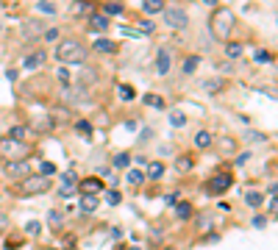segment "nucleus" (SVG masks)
<instances>
[{"instance_id": "nucleus-1", "label": "nucleus", "mask_w": 278, "mask_h": 250, "mask_svg": "<svg viewBox=\"0 0 278 250\" xmlns=\"http://www.w3.org/2000/svg\"><path fill=\"white\" fill-rule=\"evenodd\" d=\"M234 11L231 9H214L211 11V20H208V31H211V36L214 39H220V42H228V36H231V31H234Z\"/></svg>"}, {"instance_id": "nucleus-2", "label": "nucleus", "mask_w": 278, "mask_h": 250, "mask_svg": "<svg viewBox=\"0 0 278 250\" xmlns=\"http://www.w3.org/2000/svg\"><path fill=\"white\" fill-rule=\"evenodd\" d=\"M31 150H34V147L28 145V142H17V139H9V136L0 139V159H3L6 164L25 161L28 156H31Z\"/></svg>"}, {"instance_id": "nucleus-3", "label": "nucleus", "mask_w": 278, "mask_h": 250, "mask_svg": "<svg viewBox=\"0 0 278 250\" xmlns=\"http://www.w3.org/2000/svg\"><path fill=\"white\" fill-rule=\"evenodd\" d=\"M56 56H59L61 64H84V61H87V47H84L78 39H64V42L56 47Z\"/></svg>"}, {"instance_id": "nucleus-4", "label": "nucleus", "mask_w": 278, "mask_h": 250, "mask_svg": "<svg viewBox=\"0 0 278 250\" xmlns=\"http://www.w3.org/2000/svg\"><path fill=\"white\" fill-rule=\"evenodd\" d=\"M53 186L50 178H45V175H25L23 183L17 186V192L23 198H34V195H45V192Z\"/></svg>"}, {"instance_id": "nucleus-5", "label": "nucleus", "mask_w": 278, "mask_h": 250, "mask_svg": "<svg viewBox=\"0 0 278 250\" xmlns=\"http://www.w3.org/2000/svg\"><path fill=\"white\" fill-rule=\"evenodd\" d=\"M164 23L170 28H178V31H184V28L189 25V17H186V11L178 9V6H164Z\"/></svg>"}, {"instance_id": "nucleus-6", "label": "nucleus", "mask_w": 278, "mask_h": 250, "mask_svg": "<svg viewBox=\"0 0 278 250\" xmlns=\"http://www.w3.org/2000/svg\"><path fill=\"white\" fill-rule=\"evenodd\" d=\"M231 183H234L231 173H217V175H211V178H208L206 192H208V195H223V192H226Z\"/></svg>"}, {"instance_id": "nucleus-7", "label": "nucleus", "mask_w": 278, "mask_h": 250, "mask_svg": "<svg viewBox=\"0 0 278 250\" xmlns=\"http://www.w3.org/2000/svg\"><path fill=\"white\" fill-rule=\"evenodd\" d=\"M45 61H47V53L45 50L28 53L25 59H23V69H39V67H45Z\"/></svg>"}, {"instance_id": "nucleus-8", "label": "nucleus", "mask_w": 278, "mask_h": 250, "mask_svg": "<svg viewBox=\"0 0 278 250\" xmlns=\"http://www.w3.org/2000/svg\"><path fill=\"white\" fill-rule=\"evenodd\" d=\"M61 189H59V195L61 198H67V195H72V192L78 189V178H75V173H64L61 175Z\"/></svg>"}, {"instance_id": "nucleus-9", "label": "nucleus", "mask_w": 278, "mask_h": 250, "mask_svg": "<svg viewBox=\"0 0 278 250\" xmlns=\"http://www.w3.org/2000/svg\"><path fill=\"white\" fill-rule=\"evenodd\" d=\"M6 175H11V178H25V175H28V161H11V164H6Z\"/></svg>"}, {"instance_id": "nucleus-10", "label": "nucleus", "mask_w": 278, "mask_h": 250, "mask_svg": "<svg viewBox=\"0 0 278 250\" xmlns=\"http://www.w3.org/2000/svg\"><path fill=\"white\" fill-rule=\"evenodd\" d=\"M156 72L159 75H167V72H170V50H167V47H162L159 56H156Z\"/></svg>"}, {"instance_id": "nucleus-11", "label": "nucleus", "mask_w": 278, "mask_h": 250, "mask_svg": "<svg viewBox=\"0 0 278 250\" xmlns=\"http://www.w3.org/2000/svg\"><path fill=\"white\" fill-rule=\"evenodd\" d=\"M39 34H45V28L39 25L36 20H28L25 25H23V36H25V39H36Z\"/></svg>"}, {"instance_id": "nucleus-12", "label": "nucleus", "mask_w": 278, "mask_h": 250, "mask_svg": "<svg viewBox=\"0 0 278 250\" xmlns=\"http://www.w3.org/2000/svg\"><path fill=\"white\" fill-rule=\"evenodd\" d=\"M223 87H226L223 78H208V81H203V92H208V95H217Z\"/></svg>"}, {"instance_id": "nucleus-13", "label": "nucleus", "mask_w": 278, "mask_h": 250, "mask_svg": "<svg viewBox=\"0 0 278 250\" xmlns=\"http://www.w3.org/2000/svg\"><path fill=\"white\" fill-rule=\"evenodd\" d=\"M89 28L92 31H106L109 28V17H103V14H89Z\"/></svg>"}, {"instance_id": "nucleus-14", "label": "nucleus", "mask_w": 278, "mask_h": 250, "mask_svg": "<svg viewBox=\"0 0 278 250\" xmlns=\"http://www.w3.org/2000/svg\"><path fill=\"white\" fill-rule=\"evenodd\" d=\"M78 186H81L84 195H95V192L100 189V181H97V178H87V181H78Z\"/></svg>"}, {"instance_id": "nucleus-15", "label": "nucleus", "mask_w": 278, "mask_h": 250, "mask_svg": "<svg viewBox=\"0 0 278 250\" xmlns=\"http://www.w3.org/2000/svg\"><path fill=\"white\" fill-rule=\"evenodd\" d=\"M95 208H97V198H95V195H84V198H81V211H84V214L95 211Z\"/></svg>"}, {"instance_id": "nucleus-16", "label": "nucleus", "mask_w": 278, "mask_h": 250, "mask_svg": "<svg viewBox=\"0 0 278 250\" xmlns=\"http://www.w3.org/2000/svg\"><path fill=\"white\" fill-rule=\"evenodd\" d=\"M145 14H159V11H164V3L162 0H145Z\"/></svg>"}, {"instance_id": "nucleus-17", "label": "nucleus", "mask_w": 278, "mask_h": 250, "mask_svg": "<svg viewBox=\"0 0 278 250\" xmlns=\"http://www.w3.org/2000/svg\"><path fill=\"white\" fill-rule=\"evenodd\" d=\"M148 175L153 178V181H156V178H162V175H164V164H162V161H150Z\"/></svg>"}, {"instance_id": "nucleus-18", "label": "nucleus", "mask_w": 278, "mask_h": 250, "mask_svg": "<svg viewBox=\"0 0 278 250\" xmlns=\"http://www.w3.org/2000/svg\"><path fill=\"white\" fill-rule=\"evenodd\" d=\"M92 47H95L97 53H112L114 47H117V45H114V42H109V39H97V42L92 45Z\"/></svg>"}, {"instance_id": "nucleus-19", "label": "nucleus", "mask_w": 278, "mask_h": 250, "mask_svg": "<svg viewBox=\"0 0 278 250\" xmlns=\"http://www.w3.org/2000/svg\"><path fill=\"white\" fill-rule=\"evenodd\" d=\"M117 14H122L120 3H106L103 6V17H117Z\"/></svg>"}, {"instance_id": "nucleus-20", "label": "nucleus", "mask_w": 278, "mask_h": 250, "mask_svg": "<svg viewBox=\"0 0 278 250\" xmlns=\"http://www.w3.org/2000/svg\"><path fill=\"white\" fill-rule=\"evenodd\" d=\"M226 53H228V59H239V56H242V45L239 42H228Z\"/></svg>"}, {"instance_id": "nucleus-21", "label": "nucleus", "mask_w": 278, "mask_h": 250, "mask_svg": "<svg viewBox=\"0 0 278 250\" xmlns=\"http://www.w3.org/2000/svg\"><path fill=\"white\" fill-rule=\"evenodd\" d=\"M261 200H264V198H261L259 192H248V195H245V203H248L251 208H259V206H261Z\"/></svg>"}, {"instance_id": "nucleus-22", "label": "nucleus", "mask_w": 278, "mask_h": 250, "mask_svg": "<svg viewBox=\"0 0 278 250\" xmlns=\"http://www.w3.org/2000/svg\"><path fill=\"white\" fill-rule=\"evenodd\" d=\"M195 145H198L200 150H203V147H208V145H211V134H208V131H200L198 136H195Z\"/></svg>"}, {"instance_id": "nucleus-23", "label": "nucleus", "mask_w": 278, "mask_h": 250, "mask_svg": "<svg viewBox=\"0 0 278 250\" xmlns=\"http://www.w3.org/2000/svg\"><path fill=\"white\" fill-rule=\"evenodd\" d=\"M217 145H220V150H223V153H234V150H236V142H234V139H231V136L220 139Z\"/></svg>"}, {"instance_id": "nucleus-24", "label": "nucleus", "mask_w": 278, "mask_h": 250, "mask_svg": "<svg viewBox=\"0 0 278 250\" xmlns=\"http://www.w3.org/2000/svg\"><path fill=\"white\" fill-rule=\"evenodd\" d=\"M200 64V56H189V59L184 61V72H186V75H192V72H195V67H198Z\"/></svg>"}, {"instance_id": "nucleus-25", "label": "nucleus", "mask_w": 278, "mask_h": 250, "mask_svg": "<svg viewBox=\"0 0 278 250\" xmlns=\"http://www.w3.org/2000/svg\"><path fill=\"white\" fill-rule=\"evenodd\" d=\"M125 181L137 186V183H142V181H145V175L139 173V170H128V175H125Z\"/></svg>"}, {"instance_id": "nucleus-26", "label": "nucleus", "mask_w": 278, "mask_h": 250, "mask_svg": "<svg viewBox=\"0 0 278 250\" xmlns=\"http://www.w3.org/2000/svg\"><path fill=\"white\" fill-rule=\"evenodd\" d=\"M134 95H137V89H134V87H128V84H122V87H120V97H122V100H134Z\"/></svg>"}, {"instance_id": "nucleus-27", "label": "nucleus", "mask_w": 278, "mask_h": 250, "mask_svg": "<svg viewBox=\"0 0 278 250\" xmlns=\"http://www.w3.org/2000/svg\"><path fill=\"white\" fill-rule=\"evenodd\" d=\"M47 220H50V228H53V231H59L61 223H64V217H61L59 211H50V217H47Z\"/></svg>"}, {"instance_id": "nucleus-28", "label": "nucleus", "mask_w": 278, "mask_h": 250, "mask_svg": "<svg viewBox=\"0 0 278 250\" xmlns=\"http://www.w3.org/2000/svg\"><path fill=\"white\" fill-rule=\"evenodd\" d=\"M23 136H25V128H23V125H14V128L9 131V139H17V142H23Z\"/></svg>"}, {"instance_id": "nucleus-29", "label": "nucleus", "mask_w": 278, "mask_h": 250, "mask_svg": "<svg viewBox=\"0 0 278 250\" xmlns=\"http://www.w3.org/2000/svg\"><path fill=\"white\" fill-rule=\"evenodd\" d=\"M128 161H131L128 153H117L114 156V167H128Z\"/></svg>"}, {"instance_id": "nucleus-30", "label": "nucleus", "mask_w": 278, "mask_h": 250, "mask_svg": "<svg viewBox=\"0 0 278 250\" xmlns=\"http://www.w3.org/2000/svg\"><path fill=\"white\" fill-rule=\"evenodd\" d=\"M170 122H173V125H178V128H181V125H186V117H184L181 112H173V114H170Z\"/></svg>"}, {"instance_id": "nucleus-31", "label": "nucleus", "mask_w": 278, "mask_h": 250, "mask_svg": "<svg viewBox=\"0 0 278 250\" xmlns=\"http://www.w3.org/2000/svg\"><path fill=\"white\" fill-rule=\"evenodd\" d=\"M178 217H181V220H189V217H192V206H189V203H181V206H178Z\"/></svg>"}, {"instance_id": "nucleus-32", "label": "nucleus", "mask_w": 278, "mask_h": 250, "mask_svg": "<svg viewBox=\"0 0 278 250\" xmlns=\"http://www.w3.org/2000/svg\"><path fill=\"white\" fill-rule=\"evenodd\" d=\"M106 203L117 206V203H120V192H117V189H109V192H106Z\"/></svg>"}, {"instance_id": "nucleus-33", "label": "nucleus", "mask_w": 278, "mask_h": 250, "mask_svg": "<svg viewBox=\"0 0 278 250\" xmlns=\"http://www.w3.org/2000/svg\"><path fill=\"white\" fill-rule=\"evenodd\" d=\"M142 100H145L148 106H156V109H162V106H164V103H162V97H156V95H145Z\"/></svg>"}, {"instance_id": "nucleus-34", "label": "nucleus", "mask_w": 278, "mask_h": 250, "mask_svg": "<svg viewBox=\"0 0 278 250\" xmlns=\"http://www.w3.org/2000/svg\"><path fill=\"white\" fill-rule=\"evenodd\" d=\"M39 231H42V225L36 223V220H31V223L25 225V233H31V236H36V233H39Z\"/></svg>"}, {"instance_id": "nucleus-35", "label": "nucleus", "mask_w": 278, "mask_h": 250, "mask_svg": "<svg viewBox=\"0 0 278 250\" xmlns=\"http://www.w3.org/2000/svg\"><path fill=\"white\" fill-rule=\"evenodd\" d=\"M75 128H78L81 134H92V125H89L87 120H78V122H75Z\"/></svg>"}, {"instance_id": "nucleus-36", "label": "nucleus", "mask_w": 278, "mask_h": 250, "mask_svg": "<svg viewBox=\"0 0 278 250\" xmlns=\"http://www.w3.org/2000/svg\"><path fill=\"white\" fill-rule=\"evenodd\" d=\"M256 61H261V64H264V61H273V56H270L267 50H256Z\"/></svg>"}, {"instance_id": "nucleus-37", "label": "nucleus", "mask_w": 278, "mask_h": 250, "mask_svg": "<svg viewBox=\"0 0 278 250\" xmlns=\"http://www.w3.org/2000/svg\"><path fill=\"white\" fill-rule=\"evenodd\" d=\"M39 11H45V14H56V6H53V3H39Z\"/></svg>"}, {"instance_id": "nucleus-38", "label": "nucleus", "mask_w": 278, "mask_h": 250, "mask_svg": "<svg viewBox=\"0 0 278 250\" xmlns=\"http://www.w3.org/2000/svg\"><path fill=\"white\" fill-rule=\"evenodd\" d=\"M53 173H56V167H53L50 161H47V164L42 161V175H45V178H47V175H53Z\"/></svg>"}, {"instance_id": "nucleus-39", "label": "nucleus", "mask_w": 278, "mask_h": 250, "mask_svg": "<svg viewBox=\"0 0 278 250\" xmlns=\"http://www.w3.org/2000/svg\"><path fill=\"white\" fill-rule=\"evenodd\" d=\"M139 34H150V31H153V25H150L148 20H145V23H139V28H137Z\"/></svg>"}, {"instance_id": "nucleus-40", "label": "nucleus", "mask_w": 278, "mask_h": 250, "mask_svg": "<svg viewBox=\"0 0 278 250\" xmlns=\"http://www.w3.org/2000/svg\"><path fill=\"white\" fill-rule=\"evenodd\" d=\"M56 36H59V31H56V28H47V31H45V39H47V42H53Z\"/></svg>"}, {"instance_id": "nucleus-41", "label": "nucleus", "mask_w": 278, "mask_h": 250, "mask_svg": "<svg viewBox=\"0 0 278 250\" xmlns=\"http://www.w3.org/2000/svg\"><path fill=\"white\" fill-rule=\"evenodd\" d=\"M175 167H181V170H189V167H192V161L186 159V156H184L181 161H175Z\"/></svg>"}, {"instance_id": "nucleus-42", "label": "nucleus", "mask_w": 278, "mask_h": 250, "mask_svg": "<svg viewBox=\"0 0 278 250\" xmlns=\"http://www.w3.org/2000/svg\"><path fill=\"white\" fill-rule=\"evenodd\" d=\"M248 159H251V153H239V156H236V167H242Z\"/></svg>"}, {"instance_id": "nucleus-43", "label": "nucleus", "mask_w": 278, "mask_h": 250, "mask_svg": "<svg viewBox=\"0 0 278 250\" xmlns=\"http://www.w3.org/2000/svg\"><path fill=\"white\" fill-rule=\"evenodd\" d=\"M59 78L61 84H70V69H59Z\"/></svg>"}, {"instance_id": "nucleus-44", "label": "nucleus", "mask_w": 278, "mask_h": 250, "mask_svg": "<svg viewBox=\"0 0 278 250\" xmlns=\"http://www.w3.org/2000/svg\"><path fill=\"white\" fill-rule=\"evenodd\" d=\"M264 223H267V220H264V217H253V225H256V228H264Z\"/></svg>"}, {"instance_id": "nucleus-45", "label": "nucleus", "mask_w": 278, "mask_h": 250, "mask_svg": "<svg viewBox=\"0 0 278 250\" xmlns=\"http://www.w3.org/2000/svg\"><path fill=\"white\" fill-rule=\"evenodd\" d=\"M122 34H125V36H142L137 28H122Z\"/></svg>"}, {"instance_id": "nucleus-46", "label": "nucleus", "mask_w": 278, "mask_h": 250, "mask_svg": "<svg viewBox=\"0 0 278 250\" xmlns=\"http://www.w3.org/2000/svg\"><path fill=\"white\" fill-rule=\"evenodd\" d=\"M276 203H278L276 198H270V203H267V208H270V214H276Z\"/></svg>"}, {"instance_id": "nucleus-47", "label": "nucleus", "mask_w": 278, "mask_h": 250, "mask_svg": "<svg viewBox=\"0 0 278 250\" xmlns=\"http://www.w3.org/2000/svg\"><path fill=\"white\" fill-rule=\"evenodd\" d=\"M6 225H9V220H6V217H0V231H3Z\"/></svg>"}]
</instances>
